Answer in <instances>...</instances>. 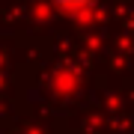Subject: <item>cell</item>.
Listing matches in <instances>:
<instances>
[{
	"label": "cell",
	"mask_w": 134,
	"mask_h": 134,
	"mask_svg": "<svg viewBox=\"0 0 134 134\" xmlns=\"http://www.w3.org/2000/svg\"><path fill=\"white\" fill-rule=\"evenodd\" d=\"M57 3H63V6H69V9H75L77 3H86V0H57Z\"/></svg>",
	"instance_id": "1"
}]
</instances>
